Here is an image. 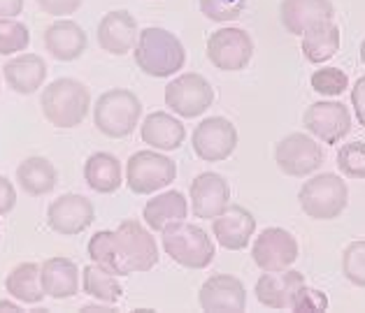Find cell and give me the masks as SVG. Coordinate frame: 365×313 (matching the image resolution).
Wrapping results in <instances>:
<instances>
[{"label": "cell", "mask_w": 365, "mask_h": 313, "mask_svg": "<svg viewBox=\"0 0 365 313\" xmlns=\"http://www.w3.org/2000/svg\"><path fill=\"white\" fill-rule=\"evenodd\" d=\"M140 137L145 144L158 151H175L184 144L186 128L177 116L168 112H151L142 119Z\"/></svg>", "instance_id": "603a6c76"}, {"label": "cell", "mask_w": 365, "mask_h": 313, "mask_svg": "<svg viewBox=\"0 0 365 313\" xmlns=\"http://www.w3.org/2000/svg\"><path fill=\"white\" fill-rule=\"evenodd\" d=\"M302 123L309 135H314L324 144H340L351 132V112L337 100H319L305 110Z\"/></svg>", "instance_id": "7c38bea8"}, {"label": "cell", "mask_w": 365, "mask_h": 313, "mask_svg": "<svg viewBox=\"0 0 365 313\" xmlns=\"http://www.w3.org/2000/svg\"><path fill=\"white\" fill-rule=\"evenodd\" d=\"M16 184L31 198H42V195H49L56 188L58 172L54 163H49L47 158L31 156L16 167Z\"/></svg>", "instance_id": "4316f807"}, {"label": "cell", "mask_w": 365, "mask_h": 313, "mask_svg": "<svg viewBox=\"0 0 365 313\" xmlns=\"http://www.w3.org/2000/svg\"><path fill=\"white\" fill-rule=\"evenodd\" d=\"M96 221L93 202L79 193H66L47 207V226L61 237H77Z\"/></svg>", "instance_id": "5bb4252c"}, {"label": "cell", "mask_w": 365, "mask_h": 313, "mask_svg": "<svg viewBox=\"0 0 365 313\" xmlns=\"http://www.w3.org/2000/svg\"><path fill=\"white\" fill-rule=\"evenodd\" d=\"M337 169L346 179H365V142H346L337 151Z\"/></svg>", "instance_id": "d6a6232c"}, {"label": "cell", "mask_w": 365, "mask_h": 313, "mask_svg": "<svg viewBox=\"0 0 365 313\" xmlns=\"http://www.w3.org/2000/svg\"><path fill=\"white\" fill-rule=\"evenodd\" d=\"M31 44V33L29 26L14 19H3L0 21V56H14L29 49Z\"/></svg>", "instance_id": "4dcf8cb0"}, {"label": "cell", "mask_w": 365, "mask_h": 313, "mask_svg": "<svg viewBox=\"0 0 365 313\" xmlns=\"http://www.w3.org/2000/svg\"><path fill=\"white\" fill-rule=\"evenodd\" d=\"M5 290L10 292V297H14L21 304H40L47 292L42 288L40 279V265L35 262H21L5 276Z\"/></svg>", "instance_id": "f1b7e54d"}, {"label": "cell", "mask_w": 365, "mask_h": 313, "mask_svg": "<svg viewBox=\"0 0 365 313\" xmlns=\"http://www.w3.org/2000/svg\"><path fill=\"white\" fill-rule=\"evenodd\" d=\"M82 288L88 297L105 304H117L123 297V288L117 276L101 265H86L82 270Z\"/></svg>", "instance_id": "f546056e"}, {"label": "cell", "mask_w": 365, "mask_h": 313, "mask_svg": "<svg viewBox=\"0 0 365 313\" xmlns=\"http://www.w3.org/2000/svg\"><path fill=\"white\" fill-rule=\"evenodd\" d=\"M88 258L114 276H130L154 270L158 244L149 228L135 218L121 221L117 230H101L88 239Z\"/></svg>", "instance_id": "6da1fadb"}, {"label": "cell", "mask_w": 365, "mask_h": 313, "mask_svg": "<svg viewBox=\"0 0 365 313\" xmlns=\"http://www.w3.org/2000/svg\"><path fill=\"white\" fill-rule=\"evenodd\" d=\"M24 12V0H0V21L16 19Z\"/></svg>", "instance_id": "ab89813d"}, {"label": "cell", "mask_w": 365, "mask_h": 313, "mask_svg": "<svg viewBox=\"0 0 365 313\" xmlns=\"http://www.w3.org/2000/svg\"><path fill=\"white\" fill-rule=\"evenodd\" d=\"M198 304L205 313H242L247 309V288L233 274H212L200 285Z\"/></svg>", "instance_id": "9a60e30c"}, {"label": "cell", "mask_w": 365, "mask_h": 313, "mask_svg": "<svg viewBox=\"0 0 365 313\" xmlns=\"http://www.w3.org/2000/svg\"><path fill=\"white\" fill-rule=\"evenodd\" d=\"M361 63L365 65V40L361 42Z\"/></svg>", "instance_id": "7bdbcfd3"}, {"label": "cell", "mask_w": 365, "mask_h": 313, "mask_svg": "<svg viewBox=\"0 0 365 313\" xmlns=\"http://www.w3.org/2000/svg\"><path fill=\"white\" fill-rule=\"evenodd\" d=\"M98 44L112 56H123L135 49L140 38V26L135 16L126 10H112L98 23Z\"/></svg>", "instance_id": "ac0fdd59"}, {"label": "cell", "mask_w": 365, "mask_h": 313, "mask_svg": "<svg viewBox=\"0 0 365 313\" xmlns=\"http://www.w3.org/2000/svg\"><path fill=\"white\" fill-rule=\"evenodd\" d=\"M256 230V218L242 204H228V207L212 218V235L217 237V244L226 250H242L252 244Z\"/></svg>", "instance_id": "e0dca14e"}, {"label": "cell", "mask_w": 365, "mask_h": 313, "mask_svg": "<svg viewBox=\"0 0 365 313\" xmlns=\"http://www.w3.org/2000/svg\"><path fill=\"white\" fill-rule=\"evenodd\" d=\"M274 163L287 176L305 179L324 165V149L314 135L309 137L305 132H291L274 147Z\"/></svg>", "instance_id": "9c48e42d"}, {"label": "cell", "mask_w": 365, "mask_h": 313, "mask_svg": "<svg viewBox=\"0 0 365 313\" xmlns=\"http://www.w3.org/2000/svg\"><path fill=\"white\" fill-rule=\"evenodd\" d=\"M189 216V202L180 191H165L147 200L142 221L151 232H165L168 228L184 223Z\"/></svg>", "instance_id": "cb8c5ba5"}, {"label": "cell", "mask_w": 365, "mask_h": 313, "mask_svg": "<svg viewBox=\"0 0 365 313\" xmlns=\"http://www.w3.org/2000/svg\"><path fill=\"white\" fill-rule=\"evenodd\" d=\"M84 181L91 191L101 195L117 193L123 184V167L117 156L108 151H96L84 163Z\"/></svg>", "instance_id": "484cf974"}, {"label": "cell", "mask_w": 365, "mask_h": 313, "mask_svg": "<svg viewBox=\"0 0 365 313\" xmlns=\"http://www.w3.org/2000/svg\"><path fill=\"white\" fill-rule=\"evenodd\" d=\"M16 207V191L7 176L0 174V216H7Z\"/></svg>", "instance_id": "74e56055"}, {"label": "cell", "mask_w": 365, "mask_h": 313, "mask_svg": "<svg viewBox=\"0 0 365 313\" xmlns=\"http://www.w3.org/2000/svg\"><path fill=\"white\" fill-rule=\"evenodd\" d=\"M82 313H117V309H114V304H84L82 309H79Z\"/></svg>", "instance_id": "60d3db41"}, {"label": "cell", "mask_w": 365, "mask_h": 313, "mask_svg": "<svg viewBox=\"0 0 365 313\" xmlns=\"http://www.w3.org/2000/svg\"><path fill=\"white\" fill-rule=\"evenodd\" d=\"M351 107H354L359 123L365 125V77H361L351 88Z\"/></svg>", "instance_id": "f35d334b"}, {"label": "cell", "mask_w": 365, "mask_h": 313, "mask_svg": "<svg viewBox=\"0 0 365 313\" xmlns=\"http://www.w3.org/2000/svg\"><path fill=\"white\" fill-rule=\"evenodd\" d=\"M24 309L19 304H14L12 299H0V313H21Z\"/></svg>", "instance_id": "b9f144b4"}, {"label": "cell", "mask_w": 365, "mask_h": 313, "mask_svg": "<svg viewBox=\"0 0 365 313\" xmlns=\"http://www.w3.org/2000/svg\"><path fill=\"white\" fill-rule=\"evenodd\" d=\"M135 65L149 77H173L184 68L186 63V49L182 40L175 33L149 26L140 31V38L135 49H133Z\"/></svg>", "instance_id": "7a4b0ae2"}, {"label": "cell", "mask_w": 365, "mask_h": 313, "mask_svg": "<svg viewBox=\"0 0 365 313\" xmlns=\"http://www.w3.org/2000/svg\"><path fill=\"white\" fill-rule=\"evenodd\" d=\"M247 0H198L200 14L205 19L217 21V23H228L242 16Z\"/></svg>", "instance_id": "e575fe53"}, {"label": "cell", "mask_w": 365, "mask_h": 313, "mask_svg": "<svg viewBox=\"0 0 365 313\" xmlns=\"http://www.w3.org/2000/svg\"><path fill=\"white\" fill-rule=\"evenodd\" d=\"M79 267L70 258L56 255L40 265L42 288L54 299H70L79 292Z\"/></svg>", "instance_id": "d4e9b609"}, {"label": "cell", "mask_w": 365, "mask_h": 313, "mask_svg": "<svg viewBox=\"0 0 365 313\" xmlns=\"http://www.w3.org/2000/svg\"><path fill=\"white\" fill-rule=\"evenodd\" d=\"M298 241L284 228H265L254 239L252 258L261 272H284L298 260Z\"/></svg>", "instance_id": "4fadbf2b"}, {"label": "cell", "mask_w": 365, "mask_h": 313, "mask_svg": "<svg viewBox=\"0 0 365 313\" xmlns=\"http://www.w3.org/2000/svg\"><path fill=\"white\" fill-rule=\"evenodd\" d=\"M305 285V276L296 270H284V272H265L261 279L256 281V299L263 304L265 309L284 311L291 309V302L296 297V292Z\"/></svg>", "instance_id": "d6986e66"}, {"label": "cell", "mask_w": 365, "mask_h": 313, "mask_svg": "<svg viewBox=\"0 0 365 313\" xmlns=\"http://www.w3.org/2000/svg\"><path fill=\"white\" fill-rule=\"evenodd\" d=\"M300 209L314 221L340 218L349 204V188L340 174H317L305 181L298 191Z\"/></svg>", "instance_id": "8992f818"}, {"label": "cell", "mask_w": 365, "mask_h": 313, "mask_svg": "<svg viewBox=\"0 0 365 313\" xmlns=\"http://www.w3.org/2000/svg\"><path fill=\"white\" fill-rule=\"evenodd\" d=\"M40 107L44 119L54 128H77L86 121V114L91 110V93L79 79L61 77L44 86Z\"/></svg>", "instance_id": "3957f363"}, {"label": "cell", "mask_w": 365, "mask_h": 313, "mask_svg": "<svg viewBox=\"0 0 365 313\" xmlns=\"http://www.w3.org/2000/svg\"><path fill=\"white\" fill-rule=\"evenodd\" d=\"M44 47L49 56L61 63L77 60L88 47V38L84 28L73 19H58L44 31Z\"/></svg>", "instance_id": "44dd1931"}, {"label": "cell", "mask_w": 365, "mask_h": 313, "mask_svg": "<svg viewBox=\"0 0 365 313\" xmlns=\"http://www.w3.org/2000/svg\"><path fill=\"white\" fill-rule=\"evenodd\" d=\"M333 16L335 7L331 0H282L279 3L282 26L291 35H302L317 23L331 21Z\"/></svg>", "instance_id": "ffe728a7"}, {"label": "cell", "mask_w": 365, "mask_h": 313, "mask_svg": "<svg viewBox=\"0 0 365 313\" xmlns=\"http://www.w3.org/2000/svg\"><path fill=\"white\" fill-rule=\"evenodd\" d=\"M302 56L314 65H322L328 58H333L340 51V28L331 21L317 23L314 28L302 33Z\"/></svg>", "instance_id": "83f0119b"}, {"label": "cell", "mask_w": 365, "mask_h": 313, "mask_svg": "<svg viewBox=\"0 0 365 313\" xmlns=\"http://www.w3.org/2000/svg\"><path fill=\"white\" fill-rule=\"evenodd\" d=\"M38 7L44 14H51V16H68V14H75L79 7L84 5V0H35Z\"/></svg>", "instance_id": "8d00e7d4"}, {"label": "cell", "mask_w": 365, "mask_h": 313, "mask_svg": "<svg viewBox=\"0 0 365 313\" xmlns=\"http://www.w3.org/2000/svg\"><path fill=\"white\" fill-rule=\"evenodd\" d=\"M309 86L314 88L319 95L335 97V95H342L346 88H349V77H346V73L340 68H322L312 73Z\"/></svg>", "instance_id": "1f68e13d"}, {"label": "cell", "mask_w": 365, "mask_h": 313, "mask_svg": "<svg viewBox=\"0 0 365 313\" xmlns=\"http://www.w3.org/2000/svg\"><path fill=\"white\" fill-rule=\"evenodd\" d=\"M207 58L221 73H240L254 58V40L245 28H221L207 38Z\"/></svg>", "instance_id": "8fae6325"}, {"label": "cell", "mask_w": 365, "mask_h": 313, "mask_svg": "<svg viewBox=\"0 0 365 313\" xmlns=\"http://www.w3.org/2000/svg\"><path fill=\"white\" fill-rule=\"evenodd\" d=\"M142 119L140 97L128 88H110L93 105V123L110 139L130 137Z\"/></svg>", "instance_id": "277c9868"}, {"label": "cell", "mask_w": 365, "mask_h": 313, "mask_svg": "<svg viewBox=\"0 0 365 313\" xmlns=\"http://www.w3.org/2000/svg\"><path fill=\"white\" fill-rule=\"evenodd\" d=\"M191 211L195 218L212 221L230 204V186L217 172H200L189 188Z\"/></svg>", "instance_id": "2e32d148"}, {"label": "cell", "mask_w": 365, "mask_h": 313, "mask_svg": "<svg viewBox=\"0 0 365 313\" xmlns=\"http://www.w3.org/2000/svg\"><path fill=\"white\" fill-rule=\"evenodd\" d=\"M328 304L331 302H328V295L324 290L302 285L291 302V311H296V313H324V311H328Z\"/></svg>", "instance_id": "d590c367"}, {"label": "cell", "mask_w": 365, "mask_h": 313, "mask_svg": "<svg viewBox=\"0 0 365 313\" xmlns=\"http://www.w3.org/2000/svg\"><path fill=\"white\" fill-rule=\"evenodd\" d=\"M161 235L165 255L184 270H205L217 255L215 239L207 235V230L198 228L195 223H177Z\"/></svg>", "instance_id": "5b68a950"}, {"label": "cell", "mask_w": 365, "mask_h": 313, "mask_svg": "<svg viewBox=\"0 0 365 313\" xmlns=\"http://www.w3.org/2000/svg\"><path fill=\"white\" fill-rule=\"evenodd\" d=\"M3 77L14 93L31 95L47 79V63L38 53H16L3 65Z\"/></svg>", "instance_id": "7402d4cb"}, {"label": "cell", "mask_w": 365, "mask_h": 313, "mask_svg": "<svg viewBox=\"0 0 365 313\" xmlns=\"http://www.w3.org/2000/svg\"><path fill=\"white\" fill-rule=\"evenodd\" d=\"M237 128L226 116H210L195 125L191 144L193 154L205 163H221L228 160L237 149Z\"/></svg>", "instance_id": "30bf717a"}, {"label": "cell", "mask_w": 365, "mask_h": 313, "mask_svg": "<svg viewBox=\"0 0 365 313\" xmlns=\"http://www.w3.org/2000/svg\"><path fill=\"white\" fill-rule=\"evenodd\" d=\"M342 274L356 288H365V239H356L344 248Z\"/></svg>", "instance_id": "836d02e7"}, {"label": "cell", "mask_w": 365, "mask_h": 313, "mask_svg": "<svg viewBox=\"0 0 365 313\" xmlns=\"http://www.w3.org/2000/svg\"><path fill=\"white\" fill-rule=\"evenodd\" d=\"M215 102V88L198 73H184L165 86V107L182 119H198Z\"/></svg>", "instance_id": "ba28073f"}, {"label": "cell", "mask_w": 365, "mask_h": 313, "mask_svg": "<svg viewBox=\"0 0 365 313\" xmlns=\"http://www.w3.org/2000/svg\"><path fill=\"white\" fill-rule=\"evenodd\" d=\"M177 179V163L158 149L133 154L126 163V186L135 195H154Z\"/></svg>", "instance_id": "52a82bcc"}]
</instances>
